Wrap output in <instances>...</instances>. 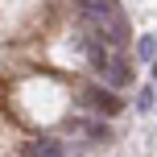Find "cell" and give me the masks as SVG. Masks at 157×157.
<instances>
[{
	"mask_svg": "<svg viewBox=\"0 0 157 157\" xmlns=\"http://www.w3.org/2000/svg\"><path fill=\"white\" fill-rule=\"evenodd\" d=\"M153 78H157V62H153Z\"/></svg>",
	"mask_w": 157,
	"mask_h": 157,
	"instance_id": "cell-9",
	"label": "cell"
},
{
	"mask_svg": "<svg viewBox=\"0 0 157 157\" xmlns=\"http://www.w3.org/2000/svg\"><path fill=\"white\" fill-rule=\"evenodd\" d=\"M136 54H141V62H157V37H141Z\"/></svg>",
	"mask_w": 157,
	"mask_h": 157,
	"instance_id": "cell-7",
	"label": "cell"
},
{
	"mask_svg": "<svg viewBox=\"0 0 157 157\" xmlns=\"http://www.w3.org/2000/svg\"><path fill=\"white\" fill-rule=\"evenodd\" d=\"M136 103H141V112H149V108H153V87H145V91H141V99H136Z\"/></svg>",
	"mask_w": 157,
	"mask_h": 157,
	"instance_id": "cell-8",
	"label": "cell"
},
{
	"mask_svg": "<svg viewBox=\"0 0 157 157\" xmlns=\"http://www.w3.org/2000/svg\"><path fill=\"white\" fill-rule=\"evenodd\" d=\"M99 78H103L108 87H128V83H132V66H128L120 54H112V62L99 71Z\"/></svg>",
	"mask_w": 157,
	"mask_h": 157,
	"instance_id": "cell-4",
	"label": "cell"
},
{
	"mask_svg": "<svg viewBox=\"0 0 157 157\" xmlns=\"http://www.w3.org/2000/svg\"><path fill=\"white\" fill-rule=\"evenodd\" d=\"M25 157H62V141L58 136H37V141H29Z\"/></svg>",
	"mask_w": 157,
	"mask_h": 157,
	"instance_id": "cell-6",
	"label": "cell"
},
{
	"mask_svg": "<svg viewBox=\"0 0 157 157\" xmlns=\"http://www.w3.org/2000/svg\"><path fill=\"white\" fill-rule=\"evenodd\" d=\"M87 29H91L95 37H103L108 46H116V50L128 41V25H124V17H112V21H103V25H87Z\"/></svg>",
	"mask_w": 157,
	"mask_h": 157,
	"instance_id": "cell-3",
	"label": "cell"
},
{
	"mask_svg": "<svg viewBox=\"0 0 157 157\" xmlns=\"http://www.w3.org/2000/svg\"><path fill=\"white\" fill-rule=\"evenodd\" d=\"M71 132L83 136V141H108V124H99V120H71Z\"/></svg>",
	"mask_w": 157,
	"mask_h": 157,
	"instance_id": "cell-5",
	"label": "cell"
},
{
	"mask_svg": "<svg viewBox=\"0 0 157 157\" xmlns=\"http://www.w3.org/2000/svg\"><path fill=\"white\" fill-rule=\"evenodd\" d=\"M78 17H83V25H103L112 17H120V8L116 0H78Z\"/></svg>",
	"mask_w": 157,
	"mask_h": 157,
	"instance_id": "cell-2",
	"label": "cell"
},
{
	"mask_svg": "<svg viewBox=\"0 0 157 157\" xmlns=\"http://www.w3.org/2000/svg\"><path fill=\"white\" fill-rule=\"evenodd\" d=\"M78 99H83L91 112H99V116H116V112L124 108V103H120V95L108 91V87H83V91H78Z\"/></svg>",
	"mask_w": 157,
	"mask_h": 157,
	"instance_id": "cell-1",
	"label": "cell"
}]
</instances>
